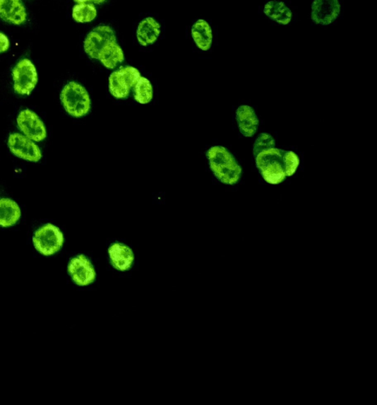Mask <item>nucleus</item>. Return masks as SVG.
<instances>
[{
  "label": "nucleus",
  "instance_id": "nucleus-25",
  "mask_svg": "<svg viewBox=\"0 0 377 405\" xmlns=\"http://www.w3.org/2000/svg\"><path fill=\"white\" fill-rule=\"evenodd\" d=\"M74 1L78 4H85L88 2H92V0H74Z\"/></svg>",
  "mask_w": 377,
  "mask_h": 405
},
{
  "label": "nucleus",
  "instance_id": "nucleus-1",
  "mask_svg": "<svg viewBox=\"0 0 377 405\" xmlns=\"http://www.w3.org/2000/svg\"><path fill=\"white\" fill-rule=\"evenodd\" d=\"M210 167L221 182L234 184L240 180L242 170L232 154L221 146L213 147L208 151Z\"/></svg>",
  "mask_w": 377,
  "mask_h": 405
},
{
  "label": "nucleus",
  "instance_id": "nucleus-14",
  "mask_svg": "<svg viewBox=\"0 0 377 405\" xmlns=\"http://www.w3.org/2000/svg\"><path fill=\"white\" fill-rule=\"evenodd\" d=\"M237 121L241 134L246 137L255 135L259 119L254 110L249 105H241L237 110Z\"/></svg>",
  "mask_w": 377,
  "mask_h": 405
},
{
  "label": "nucleus",
  "instance_id": "nucleus-9",
  "mask_svg": "<svg viewBox=\"0 0 377 405\" xmlns=\"http://www.w3.org/2000/svg\"><path fill=\"white\" fill-rule=\"evenodd\" d=\"M8 147L13 155L25 161L37 163L42 158V151L38 146L22 134H11L8 139Z\"/></svg>",
  "mask_w": 377,
  "mask_h": 405
},
{
  "label": "nucleus",
  "instance_id": "nucleus-5",
  "mask_svg": "<svg viewBox=\"0 0 377 405\" xmlns=\"http://www.w3.org/2000/svg\"><path fill=\"white\" fill-rule=\"evenodd\" d=\"M32 242L39 253L51 256L57 253L63 247L64 235L56 225L48 223L35 232Z\"/></svg>",
  "mask_w": 377,
  "mask_h": 405
},
{
  "label": "nucleus",
  "instance_id": "nucleus-8",
  "mask_svg": "<svg viewBox=\"0 0 377 405\" xmlns=\"http://www.w3.org/2000/svg\"><path fill=\"white\" fill-rule=\"evenodd\" d=\"M20 130L32 141L41 142L47 136V131L41 119L30 110L20 112L17 118Z\"/></svg>",
  "mask_w": 377,
  "mask_h": 405
},
{
  "label": "nucleus",
  "instance_id": "nucleus-7",
  "mask_svg": "<svg viewBox=\"0 0 377 405\" xmlns=\"http://www.w3.org/2000/svg\"><path fill=\"white\" fill-rule=\"evenodd\" d=\"M116 42L114 30L109 25H99L91 30L84 41V50L92 59H97L99 53L110 43Z\"/></svg>",
  "mask_w": 377,
  "mask_h": 405
},
{
  "label": "nucleus",
  "instance_id": "nucleus-18",
  "mask_svg": "<svg viewBox=\"0 0 377 405\" xmlns=\"http://www.w3.org/2000/svg\"><path fill=\"white\" fill-rule=\"evenodd\" d=\"M97 59L109 69H114L124 61V51L116 42L109 44L99 53Z\"/></svg>",
  "mask_w": 377,
  "mask_h": 405
},
{
  "label": "nucleus",
  "instance_id": "nucleus-19",
  "mask_svg": "<svg viewBox=\"0 0 377 405\" xmlns=\"http://www.w3.org/2000/svg\"><path fill=\"white\" fill-rule=\"evenodd\" d=\"M263 11L273 21L282 25H288L291 22V19H292V12L282 2H268L264 6Z\"/></svg>",
  "mask_w": 377,
  "mask_h": 405
},
{
  "label": "nucleus",
  "instance_id": "nucleus-2",
  "mask_svg": "<svg viewBox=\"0 0 377 405\" xmlns=\"http://www.w3.org/2000/svg\"><path fill=\"white\" fill-rule=\"evenodd\" d=\"M284 154L285 151L273 148L263 151L256 156L257 168L268 183L277 184L285 181L287 175Z\"/></svg>",
  "mask_w": 377,
  "mask_h": 405
},
{
  "label": "nucleus",
  "instance_id": "nucleus-24",
  "mask_svg": "<svg viewBox=\"0 0 377 405\" xmlns=\"http://www.w3.org/2000/svg\"><path fill=\"white\" fill-rule=\"evenodd\" d=\"M10 48V41L8 37L0 32V53L8 51Z\"/></svg>",
  "mask_w": 377,
  "mask_h": 405
},
{
  "label": "nucleus",
  "instance_id": "nucleus-6",
  "mask_svg": "<svg viewBox=\"0 0 377 405\" xmlns=\"http://www.w3.org/2000/svg\"><path fill=\"white\" fill-rule=\"evenodd\" d=\"M14 90L20 95H29L38 82L37 71L29 59H23L12 71Z\"/></svg>",
  "mask_w": 377,
  "mask_h": 405
},
{
  "label": "nucleus",
  "instance_id": "nucleus-23",
  "mask_svg": "<svg viewBox=\"0 0 377 405\" xmlns=\"http://www.w3.org/2000/svg\"><path fill=\"white\" fill-rule=\"evenodd\" d=\"M283 159L287 176L294 175L300 163L299 156L293 151H285Z\"/></svg>",
  "mask_w": 377,
  "mask_h": 405
},
{
  "label": "nucleus",
  "instance_id": "nucleus-20",
  "mask_svg": "<svg viewBox=\"0 0 377 405\" xmlns=\"http://www.w3.org/2000/svg\"><path fill=\"white\" fill-rule=\"evenodd\" d=\"M97 15V9L95 5L91 4H78L72 10L73 18L79 23H88L94 21Z\"/></svg>",
  "mask_w": 377,
  "mask_h": 405
},
{
  "label": "nucleus",
  "instance_id": "nucleus-15",
  "mask_svg": "<svg viewBox=\"0 0 377 405\" xmlns=\"http://www.w3.org/2000/svg\"><path fill=\"white\" fill-rule=\"evenodd\" d=\"M161 33V25L153 18L149 17L138 24L137 38L142 46L153 45Z\"/></svg>",
  "mask_w": 377,
  "mask_h": 405
},
{
  "label": "nucleus",
  "instance_id": "nucleus-3",
  "mask_svg": "<svg viewBox=\"0 0 377 405\" xmlns=\"http://www.w3.org/2000/svg\"><path fill=\"white\" fill-rule=\"evenodd\" d=\"M61 102L68 114L74 117H83L91 107L90 98L81 84L70 82L66 85L61 95Z\"/></svg>",
  "mask_w": 377,
  "mask_h": 405
},
{
  "label": "nucleus",
  "instance_id": "nucleus-21",
  "mask_svg": "<svg viewBox=\"0 0 377 405\" xmlns=\"http://www.w3.org/2000/svg\"><path fill=\"white\" fill-rule=\"evenodd\" d=\"M153 86L149 79L145 77L138 78L134 86V97L136 100L140 104H148L153 98Z\"/></svg>",
  "mask_w": 377,
  "mask_h": 405
},
{
  "label": "nucleus",
  "instance_id": "nucleus-26",
  "mask_svg": "<svg viewBox=\"0 0 377 405\" xmlns=\"http://www.w3.org/2000/svg\"><path fill=\"white\" fill-rule=\"evenodd\" d=\"M105 1H107V0H92V3L95 4H102Z\"/></svg>",
  "mask_w": 377,
  "mask_h": 405
},
{
  "label": "nucleus",
  "instance_id": "nucleus-10",
  "mask_svg": "<svg viewBox=\"0 0 377 405\" xmlns=\"http://www.w3.org/2000/svg\"><path fill=\"white\" fill-rule=\"evenodd\" d=\"M68 271L73 281L79 286H88L95 280V270L88 258L84 255L71 259Z\"/></svg>",
  "mask_w": 377,
  "mask_h": 405
},
{
  "label": "nucleus",
  "instance_id": "nucleus-13",
  "mask_svg": "<svg viewBox=\"0 0 377 405\" xmlns=\"http://www.w3.org/2000/svg\"><path fill=\"white\" fill-rule=\"evenodd\" d=\"M110 261L116 269L119 271H127L134 262L133 252L121 243H114L109 249Z\"/></svg>",
  "mask_w": 377,
  "mask_h": 405
},
{
  "label": "nucleus",
  "instance_id": "nucleus-16",
  "mask_svg": "<svg viewBox=\"0 0 377 405\" xmlns=\"http://www.w3.org/2000/svg\"><path fill=\"white\" fill-rule=\"evenodd\" d=\"M191 36L198 49L203 51H208L210 49L213 41V30L205 20H198L193 25Z\"/></svg>",
  "mask_w": 377,
  "mask_h": 405
},
{
  "label": "nucleus",
  "instance_id": "nucleus-4",
  "mask_svg": "<svg viewBox=\"0 0 377 405\" xmlns=\"http://www.w3.org/2000/svg\"><path fill=\"white\" fill-rule=\"evenodd\" d=\"M140 77V72L131 66L112 72L109 78L111 95L118 99L127 98Z\"/></svg>",
  "mask_w": 377,
  "mask_h": 405
},
{
  "label": "nucleus",
  "instance_id": "nucleus-17",
  "mask_svg": "<svg viewBox=\"0 0 377 405\" xmlns=\"http://www.w3.org/2000/svg\"><path fill=\"white\" fill-rule=\"evenodd\" d=\"M21 218L18 204L8 198L0 199V227L9 228Z\"/></svg>",
  "mask_w": 377,
  "mask_h": 405
},
{
  "label": "nucleus",
  "instance_id": "nucleus-12",
  "mask_svg": "<svg viewBox=\"0 0 377 405\" xmlns=\"http://www.w3.org/2000/svg\"><path fill=\"white\" fill-rule=\"evenodd\" d=\"M0 18L16 25H23L28 19V13L21 0H0Z\"/></svg>",
  "mask_w": 377,
  "mask_h": 405
},
{
  "label": "nucleus",
  "instance_id": "nucleus-22",
  "mask_svg": "<svg viewBox=\"0 0 377 405\" xmlns=\"http://www.w3.org/2000/svg\"><path fill=\"white\" fill-rule=\"evenodd\" d=\"M275 142L273 136L269 134H262L256 139L253 148V154L256 157L261 152L275 147Z\"/></svg>",
  "mask_w": 377,
  "mask_h": 405
},
{
  "label": "nucleus",
  "instance_id": "nucleus-11",
  "mask_svg": "<svg viewBox=\"0 0 377 405\" xmlns=\"http://www.w3.org/2000/svg\"><path fill=\"white\" fill-rule=\"evenodd\" d=\"M339 0H314L312 19L316 24L327 25L335 21L340 14Z\"/></svg>",
  "mask_w": 377,
  "mask_h": 405
}]
</instances>
